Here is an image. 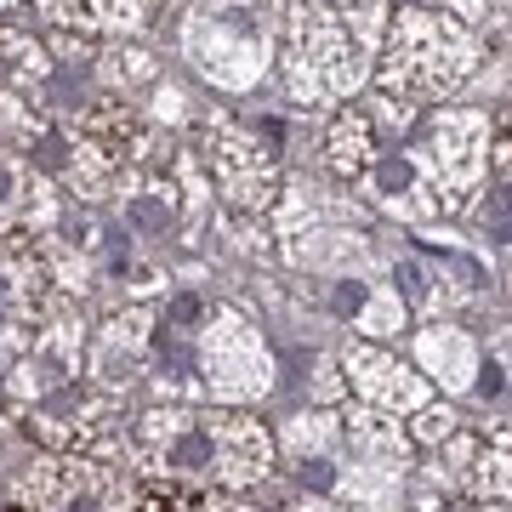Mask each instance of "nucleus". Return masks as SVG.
Listing matches in <instances>:
<instances>
[{"label": "nucleus", "mask_w": 512, "mask_h": 512, "mask_svg": "<svg viewBox=\"0 0 512 512\" xmlns=\"http://www.w3.org/2000/svg\"><path fill=\"white\" fill-rule=\"evenodd\" d=\"M416 353L421 365H427V376L433 382H444L450 393H461V387H473V370H478V348L473 336L456 325H427L416 336Z\"/></svg>", "instance_id": "13"}, {"label": "nucleus", "mask_w": 512, "mask_h": 512, "mask_svg": "<svg viewBox=\"0 0 512 512\" xmlns=\"http://www.w3.org/2000/svg\"><path fill=\"white\" fill-rule=\"evenodd\" d=\"M467 512H507V507H467Z\"/></svg>", "instance_id": "24"}, {"label": "nucleus", "mask_w": 512, "mask_h": 512, "mask_svg": "<svg viewBox=\"0 0 512 512\" xmlns=\"http://www.w3.org/2000/svg\"><path fill=\"white\" fill-rule=\"evenodd\" d=\"M296 262H325V268H353L359 256H365V239L342 234V228H319V234H308L302 245H291Z\"/></svg>", "instance_id": "18"}, {"label": "nucleus", "mask_w": 512, "mask_h": 512, "mask_svg": "<svg viewBox=\"0 0 512 512\" xmlns=\"http://www.w3.org/2000/svg\"><path fill=\"white\" fill-rule=\"evenodd\" d=\"M131 473L165 478V484H205V490L239 495L274 473L279 444L251 410H148L126 444Z\"/></svg>", "instance_id": "1"}, {"label": "nucleus", "mask_w": 512, "mask_h": 512, "mask_svg": "<svg viewBox=\"0 0 512 512\" xmlns=\"http://www.w3.org/2000/svg\"><path fill=\"white\" fill-rule=\"evenodd\" d=\"M0 512H29V507H18V501H12V507H0Z\"/></svg>", "instance_id": "25"}, {"label": "nucleus", "mask_w": 512, "mask_h": 512, "mask_svg": "<svg viewBox=\"0 0 512 512\" xmlns=\"http://www.w3.org/2000/svg\"><path fill=\"white\" fill-rule=\"evenodd\" d=\"M97 74H103V80H109L114 92H120V86H143V80H154V74H160V57L154 52H143V46H126V40H114L109 52H97Z\"/></svg>", "instance_id": "17"}, {"label": "nucleus", "mask_w": 512, "mask_h": 512, "mask_svg": "<svg viewBox=\"0 0 512 512\" xmlns=\"http://www.w3.org/2000/svg\"><path fill=\"white\" fill-rule=\"evenodd\" d=\"M376 97H393V103H444L456 97L478 69V35L461 29L456 18L444 12H427V6H399L387 18V35L376 46Z\"/></svg>", "instance_id": "2"}, {"label": "nucleus", "mask_w": 512, "mask_h": 512, "mask_svg": "<svg viewBox=\"0 0 512 512\" xmlns=\"http://www.w3.org/2000/svg\"><path fill=\"white\" fill-rule=\"evenodd\" d=\"M456 427H461V416L450 410V404H421L416 421H410L404 433H410V444L421 450V444H444L450 433H456Z\"/></svg>", "instance_id": "20"}, {"label": "nucleus", "mask_w": 512, "mask_h": 512, "mask_svg": "<svg viewBox=\"0 0 512 512\" xmlns=\"http://www.w3.org/2000/svg\"><path fill=\"white\" fill-rule=\"evenodd\" d=\"M188 154L205 165V183L222 188L228 211H245V217H268L285 194V165L279 154L256 131H245L234 114H200L194 120V137H188Z\"/></svg>", "instance_id": "5"}, {"label": "nucleus", "mask_w": 512, "mask_h": 512, "mask_svg": "<svg viewBox=\"0 0 512 512\" xmlns=\"http://www.w3.org/2000/svg\"><path fill=\"white\" fill-rule=\"evenodd\" d=\"M336 370L348 376L342 387H348L353 399L370 404V410H387V416H416L421 404H433L427 376L410 370L399 353L376 348V342H348L342 359H336Z\"/></svg>", "instance_id": "8"}, {"label": "nucleus", "mask_w": 512, "mask_h": 512, "mask_svg": "<svg viewBox=\"0 0 512 512\" xmlns=\"http://www.w3.org/2000/svg\"><path fill=\"white\" fill-rule=\"evenodd\" d=\"M0 421H6V404H0Z\"/></svg>", "instance_id": "26"}, {"label": "nucleus", "mask_w": 512, "mask_h": 512, "mask_svg": "<svg viewBox=\"0 0 512 512\" xmlns=\"http://www.w3.org/2000/svg\"><path fill=\"white\" fill-rule=\"evenodd\" d=\"M416 165L439 200V217L473 211V200L490 183V114L444 103L427 126V143L416 148Z\"/></svg>", "instance_id": "6"}, {"label": "nucleus", "mask_w": 512, "mask_h": 512, "mask_svg": "<svg viewBox=\"0 0 512 512\" xmlns=\"http://www.w3.org/2000/svg\"><path fill=\"white\" fill-rule=\"evenodd\" d=\"M404 325V296L399 291H376L365 296V308L353 313V330H359V342H376V336H393Z\"/></svg>", "instance_id": "19"}, {"label": "nucleus", "mask_w": 512, "mask_h": 512, "mask_svg": "<svg viewBox=\"0 0 512 512\" xmlns=\"http://www.w3.org/2000/svg\"><path fill=\"white\" fill-rule=\"evenodd\" d=\"M433 512H450V507H433Z\"/></svg>", "instance_id": "27"}, {"label": "nucleus", "mask_w": 512, "mask_h": 512, "mask_svg": "<svg viewBox=\"0 0 512 512\" xmlns=\"http://www.w3.org/2000/svg\"><path fill=\"white\" fill-rule=\"evenodd\" d=\"M183 103H188V97L177 92V86H160V92H154V120H188Z\"/></svg>", "instance_id": "22"}, {"label": "nucleus", "mask_w": 512, "mask_h": 512, "mask_svg": "<svg viewBox=\"0 0 512 512\" xmlns=\"http://www.w3.org/2000/svg\"><path fill=\"white\" fill-rule=\"evenodd\" d=\"M205 382L217 404H251L274 387V359L234 308H217V319L205 325Z\"/></svg>", "instance_id": "7"}, {"label": "nucleus", "mask_w": 512, "mask_h": 512, "mask_svg": "<svg viewBox=\"0 0 512 512\" xmlns=\"http://www.w3.org/2000/svg\"><path fill=\"white\" fill-rule=\"evenodd\" d=\"M365 188L387 205V211H393V217H404V222H433V217H439V200H433V188H427V177H421L416 154L376 160L365 171Z\"/></svg>", "instance_id": "12"}, {"label": "nucleus", "mask_w": 512, "mask_h": 512, "mask_svg": "<svg viewBox=\"0 0 512 512\" xmlns=\"http://www.w3.org/2000/svg\"><path fill=\"white\" fill-rule=\"evenodd\" d=\"M262 0H200L183 18V57L217 92H251L274 63V18Z\"/></svg>", "instance_id": "3"}, {"label": "nucleus", "mask_w": 512, "mask_h": 512, "mask_svg": "<svg viewBox=\"0 0 512 512\" xmlns=\"http://www.w3.org/2000/svg\"><path fill=\"white\" fill-rule=\"evenodd\" d=\"M342 439L359 456V467H376V473H404L410 456H416L404 421L387 416V410H370V404H353L348 416H342Z\"/></svg>", "instance_id": "10"}, {"label": "nucleus", "mask_w": 512, "mask_h": 512, "mask_svg": "<svg viewBox=\"0 0 512 512\" xmlns=\"http://www.w3.org/2000/svg\"><path fill=\"white\" fill-rule=\"evenodd\" d=\"M23 0H0V18H6V12H18Z\"/></svg>", "instance_id": "23"}, {"label": "nucleus", "mask_w": 512, "mask_h": 512, "mask_svg": "<svg viewBox=\"0 0 512 512\" xmlns=\"http://www.w3.org/2000/svg\"><path fill=\"white\" fill-rule=\"evenodd\" d=\"M131 512H245L234 495L205 490V484H165V478H148Z\"/></svg>", "instance_id": "14"}, {"label": "nucleus", "mask_w": 512, "mask_h": 512, "mask_svg": "<svg viewBox=\"0 0 512 512\" xmlns=\"http://www.w3.org/2000/svg\"><path fill=\"white\" fill-rule=\"evenodd\" d=\"M444 6V18H456L461 29H473V23L490 18V0H439Z\"/></svg>", "instance_id": "21"}, {"label": "nucleus", "mask_w": 512, "mask_h": 512, "mask_svg": "<svg viewBox=\"0 0 512 512\" xmlns=\"http://www.w3.org/2000/svg\"><path fill=\"white\" fill-rule=\"evenodd\" d=\"M439 478L444 490H461L473 507H507V433L478 439L456 427L439 444Z\"/></svg>", "instance_id": "9"}, {"label": "nucleus", "mask_w": 512, "mask_h": 512, "mask_svg": "<svg viewBox=\"0 0 512 512\" xmlns=\"http://www.w3.org/2000/svg\"><path fill=\"white\" fill-rule=\"evenodd\" d=\"M0 74H6L12 86H29V80H46V74H52L46 46H40L29 29H18V23H6V18H0Z\"/></svg>", "instance_id": "15"}, {"label": "nucleus", "mask_w": 512, "mask_h": 512, "mask_svg": "<svg viewBox=\"0 0 512 512\" xmlns=\"http://www.w3.org/2000/svg\"><path fill=\"white\" fill-rule=\"evenodd\" d=\"M319 160L336 183H365V171L382 160V148H376V126H370L365 109H336L325 126V143H319Z\"/></svg>", "instance_id": "11"}, {"label": "nucleus", "mask_w": 512, "mask_h": 512, "mask_svg": "<svg viewBox=\"0 0 512 512\" xmlns=\"http://www.w3.org/2000/svg\"><path fill=\"white\" fill-rule=\"evenodd\" d=\"M370 80V57L348 40V29L336 23L330 6H313V0H296L285 12V92H291L296 109H330L353 97Z\"/></svg>", "instance_id": "4"}, {"label": "nucleus", "mask_w": 512, "mask_h": 512, "mask_svg": "<svg viewBox=\"0 0 512 512\" xmlns=\"http://www.w3.org/2000/svg\"><path fill=\"white\" fill-rule=\"evenodd\" d=\"M387 18H393V6H387V0H336V23L348 29V40H353L365 57L382 46Z\"/></svg>", "instance_id": "16"}]
</instances>
